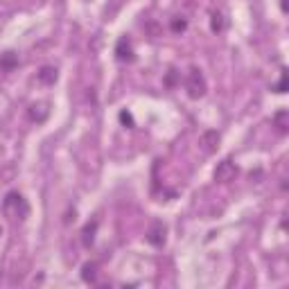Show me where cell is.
<instances>
[{
	"mask_svg": "<svg viewBox=\"0 0 289 289\" xmlns=\"http://www.w3.org/2000/svg\"><path fill=\"white\" fill-rule=\"evenodd\" d=\"M273 90L275 93H284V90H287V77H284V72H282V77H280L278 84L273 86Z\"/></svg>",
	"mask_w": 289,
	"mask_h": 289,
	"instance_id": "obj_15",
	"label": "cell"
},
{
	"mask_svg": "<svg viewBox=\"0 0 289 289\" xmlns=\"http://www.w3.org/2000/svg\"><path fill=\"white\" fill-rule=\"evenodd\" d=\"M170 27H172V32H176V34H179V32L188 30V21H185L183 16H174V18H172V23H170Z\"/></svg>",
	"mask_w": 289,
	"mask_h": 289,
	"instance_id": "obj_14",
	"label": "cell"
},
{
	"mask_svg": "<svg viewBox=\"0 0 289 289\" xmlns=\"http://www.w3.org/2000/svg\"><path fill=\"white\" fill-rule=\"evenodd\" d=\"M280 7H282V12H287V0H280Z\"/></svg>",
	"mask_w": 289,
	"mask_h": 289,
	"instance_id": "obj_18",
	"label": "cell"
},
{
	"mask_svg": "<svg viewBox=\"0 0 289 289\" xmlns=\"http://www.w3.org/2000/svg\"><path fill=\"white\" fill-rule=\"evenodd\" d=\"M287 120H289V113L287 111H284V108H282V111H278V113H275V117H273V124L275 126H278V131H280V133H287Z\"/></svg>",
	"mask_w": 289,
	"mask_h": 289,
	"instance_id": "obj_11",
	"label": "cell"
},
{
	"mask_svg": "<svg viewBox=\"0 0 289 289\" xmlns=\"http://www.w3.org/2000/svg\"><path fill=\"white\" fill-rule=\"evenodd\" d=\"M5 212H14L16 217L25 219V217H27V203H25V199H23L18 192H9L7 199H5Z\"/></svg>",
	"mask_w": 289,
	"mask_h": 289,
	"instance_id": "obj_2",
	"label": "cell"
},
{
	"mask_svg": "<svg viewBox=\"0 0 289 289\" xmlns=\"http://www.w3.org/2000/svg\"><path fill=\"white\" fill-rule=\"evenodd\" d=\"M174 81H176V70H170V75H167V84L174 86Z\"/></svg>",
	"mask_w": 289,
	"mask_h": 289,
	"instance_id": "obj_17",
	"label": "cell"
},
{
	"mask_svg": "<svg viewBox=\"0 0 289 289\" xmlns=\"http://www.w3.org/2000/svg\"><path fill=\"white\" fill-rule=\"evenodd\" d=\"M57 68H54V66H43V68H41V70H39V81H41V84H45V86H52L54 84V81H57Z\"/></svg>",
	"mask_w": 289,
	"mask_h": 289,
	"instance_id": "obj_7",
	"label": "cell"
},
{
	"mask_svg": "<svg viewBox=\"0 0 289 289\" xmlns=\"http://www.w3.org/2000/svg\"><path fill=\"white\" fill-rule=\"evenodd\" d=\"M201 144L208 154H212L219 147V133H217V131H206V133L201 135Z\"/></svg>",
	"mask_w": 289,
	"mask_h": 289,
	"instance_id": "obj_6",
	"label": "cell"
},
{
	"mask_svg": "<svg viewBox=\"0 0 289 289\" xmlns=\"http://www.w3.org/2000/svg\"><path fill=\"white\" fill-rule=\"evenodd\" d=\"M81 278L86 280V282H97V264L95 262H86L84 269H81Z\"/></svg>",
	"mask_w": 289,
	"mask_h": 289,
	"instance_id": "obj_9",
	"label": "cell"
},
{
	"mask_svg": "<svg viewBox=\"0 0 289 289\" xmlns=\"http://www.w3.org/2000/svg\"><path fill=\"white\" fill-rule=\"evenodd\" d=\"M165 237H167V226L163 224V221H152V226L147 228V235H144V239H147L152 246H163L165 244Z\"/></svg>",
	"mask_w": 289,
	"mask_h": 289,
	"instance_id": "obj_3",
	"label": "cell"
},
{
	"mask_svg": "<svg viewBox=\"0 0 289 289\" xmlns=\"http://www.w3.org/2000/svg\"><path fill=\"white\" fill-rule=\"evenodd\" d=\"M45 115H48V108H45L43 104H34V106L30 108V117H32V120L41 122V120H45Z\"/></svg>",
	"mask_w": 289,
	"mask_h": 289,
	"instance_id": "obj_13",
	"label": "cell"
},
{
	"mask_svg": "<svg viewBox=\"0 0 289 289\" xmlns=\"http://www.w3.org/2000/svg\"><path fill=\"white\" fill-rule=\"evenodd\" d=\"M0 235H3V228H0Z\"/></svg>",
	"mask_w": 289,
	"mask_h": 289,
	"instance_id": "obj_19",
	"label": "cell"
},
{
	"mask_svg": "<svg viewBox=\"0 0 289 289\" xmlns=\"http://www.w3.org/2000/svg\"><path fill=\"white\" fill-rule=\"evenodd\" d=\"M120 122H122V124H126V126H133V117H131L129 111H122L120 113Z\"/></svg>",
	"mask_w": 289,
	"mask_h": 289,
	"instance_id": "obj_16",
	"label": "cell"
},
{
	"mask_svg": "<svg viewBox=\"0 0 289 289\" xmlns=\"http://www.w3.org/2000/svg\"><path fill=\"white\" fill-rule=\"evenodd\" d=\"M237 176V167H235L233 161H221L219 165L215 167V181L217 183H228Z\"/></svg>",
	"mask_w": 289,
	"mask_h": 289,
	"instance_id": "obj_4",
	"label": "cell"
},
{
	"mask_svg": "<svg viewBox=\"0 0 289 289\" xmlns=\"http://www.w3.org/2000/svg\"><path fill=\"white\" fill-rule=\"evenodd\" d=\"M14 66H18V54L16 52L0 54V68H3V70H12Z\"/></svg>",
	"mask_w": 289,
	"mask_h": 289,
	"instance_id": "obj_10",
	"label": "cell"
},
{
	"mask_svg": "<svg viewBox=\"0 0 289 289\" xmlns=\"http://www.w3.org/2000/svg\"><path fill=\"white\" fill-rule=\"evenodd\" d=\"M95 230H97V221H88V224L84 226V230H81V242H84V246H90V244H93Z\"/></svg>",
	"mask_w": 289,
	"mask_h": 289,
	"instance_id": "obj_8",
	"label": "cell"
},
{
	"mask_svg": "<svg viewBox=\"0 0 289 289\" xmlns=\"http://www.w3.org/2000/svg\"><path fill=\"white\" fill-rule=\"evenodd\" d=\"M185 90L192 99H199L206 95V79H203L201 70L199 68H190L188 75H185Z\"/></svg>",
	"mask_w": 289,
	"mask_h": 289,
	"instance_id": "obj_1",
	"label": "cell"
},
{
	"mask_svg": "<svg viewBox=\"0 0 289 289\" xmlns=\"http://www.w3.org/2000/svg\"><path fill=\"white\" fill-rule=\"evenodd\" d=\"M224 27H226L224 14H221V12H212V16H210V30L212 32H221Z\"/></svg>",
	"mask_w": 289,
	"mask_h": 289,
	"instance_id": "obj_12",
	"label": "cell"
},
{
	"mask_svg": "<svg viewBox=\"0 0 289 289\" xmlns=\"http://www.w3.org/2000/svg\"><path fill=\"white\" fill-rule=\"evenodd\" d=\"M115 57L120 59V61H133V45H131V41L126 39V36H122L120 41H117L115 45Z\"/></svg>",
	"mask_w": 289,
	"mask_h": 289,
	"instance_id": "obj_5",
	"label": "cell"
}]
</instances>
